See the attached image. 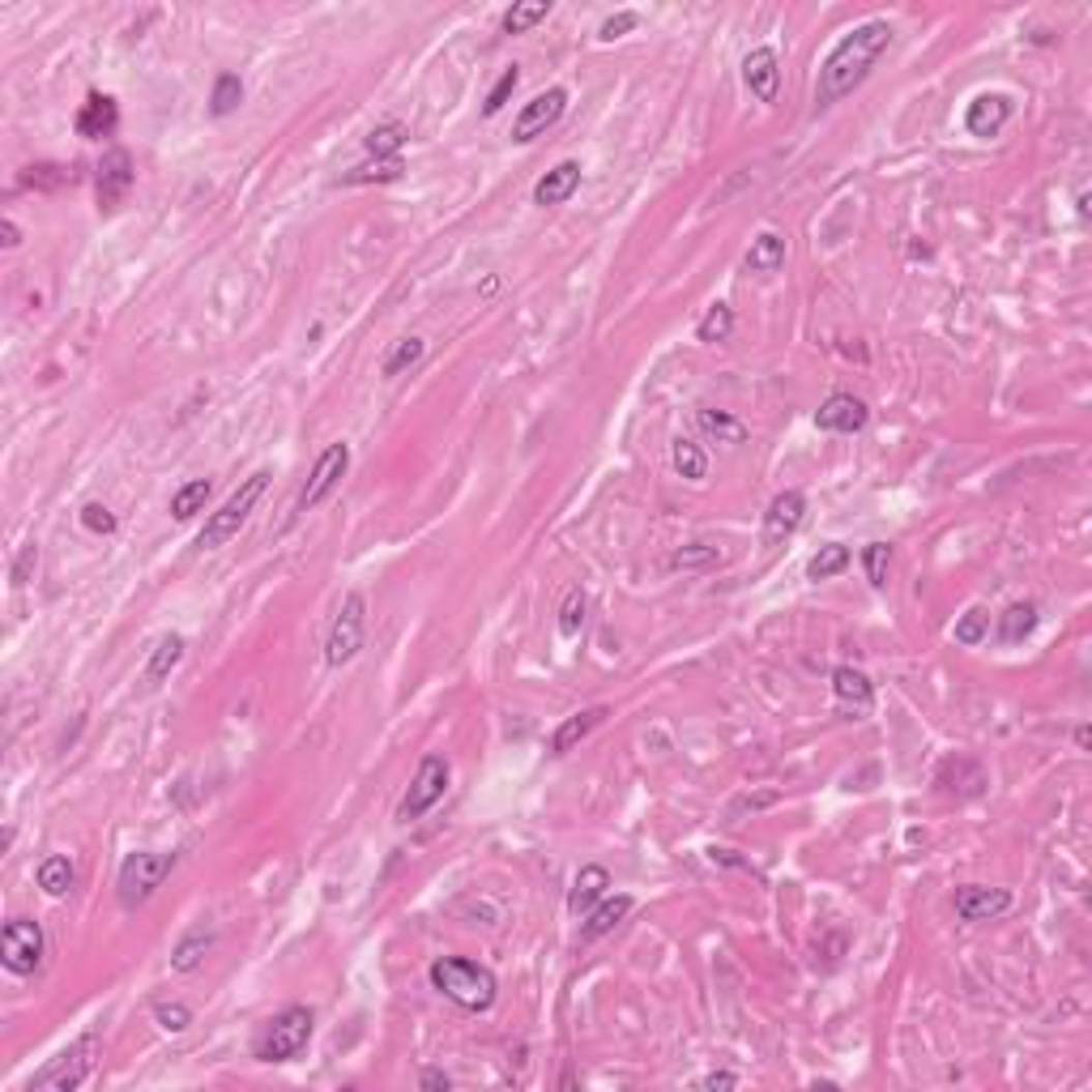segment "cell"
Returning <instances> with one entry per match:
<instances>
[{"mask_svg":"<svg viewBox=\"0 0 1092 1092\" xmlns=\"http://www.w3.org/2000/svg\"><path fill=\"white\" fill-rule=\"evenodd\" d=\"M607 888H611V875H607V866H585V870L577 875V884H572V896H568L572 913H589L597 901L607 896Z\"/></svg>","mask_w":1092,"mask_h":1092,"instance_id":"obj_25","label":"cell"},{"mask_svg":"<svg viewBox=\"0 0 1092 1092\" xmlns=\"http://www.w3.org/2000/svg\"><path fill=\"white\" fill-rule=\"evenodd\" d=\"M132 158H128V150H112V154H102V163H98V201H102V209H116L120 201H124V193L132 188Z\"/></svg>","mask_w":1092,"mask_h":1092,"instance_id":"obj_17","label":"cell"},{"mask_svg":"<svg viewBox=\"0 0 1092 1092\" xmlns=\"http://www.w3.org/2000/svg\"><path fill=\"white\" fill-rule=\"evenodd\" d=\"M422 1088H444V1092H448V1088H452V1080H448L444 1071H427V1075H422Z\"/></svg>","mask_w":1092,"mask_h":1092,"instance_id":"obj_51","label":"cell"},{"mask_svg":"<svg viewBox=\"0 0 1092 1092\" xmlns=\"http://www.w3.org/2000/svg\"><path fill=\"white\" fill-rule=\"evenodd\" d=\"M551 13V0H521V5H512L504 13V34H525V30H534L542 18Z\"/></svg>","mask_w":1092,"mask_h":1092,"instance_id":"obj_34","label":"cell"},{"mask_svg":"<svg viewBox=\"0 0 1092 1092\" xmlns=\"http://www.w3.org/2000/svg\"><path fill=\"white\" fill-rule=\"evenodd\" d=\"M82 525L90 534H116V517H112V508H102V504H86L82 508Z\"/></svg>","mask_w":1092,"mask_h":1092,"instance_id":"obj_46","label":"cell"},{"mask_svg":"<svg viewBox=\"0 0 1092 1092\" xmlns=\"http://www.w3.org/2000/svg\"><path fill=\"white\" fill-rule=\"evenodd\" d=\"M671 462H675V474L687 478V482H700L704 474H709V456H704V448L691 444V440H675Z\"/></svg>","mask_w":1092,"mask_h":1092,"instance_id":"obj_32","label":"cell"},{"mask_svg":"<svg viewBox=\"0 0 1092 1092\" xmlns=\"http://www.w3.org/2000/svg\"><path fill=\"white\" fill-rule=\"evenodd\" d=\"M265 486H269V470H257V474H248L239 482V491H231V500L205 521V530H201V538H197V547H205V551H218V547H227L235 534H239V525L253 517V508L261 504V496H265Z\"/></svg>","mask_w":1092,"mask_h":1092,"instance_id":"obj_3","label":"cell"},{"mask_svg":"<svg viewBox=\"0 0 1092 1092\" xmlns=\"http://www.w3.org/2000/svg\"><path fill=\"white\" fill-rule=\"evenodd\" d=\"M444 790H448V760L444 756H422L414 781H410V790H406V798L397 806V824L422 820L444 798Z\"/></svg>","mask_w":1092,"mask_h":1092,"instance_id":"obj_8","label":"cell"},{"mask_svg":"<svg viewBox=\"0 0 1092 1092\" xmlns=\"http://www.w3.org/2000/svg\"><path fill=\"white\" fill-rule=\"evenodd\" d=\"M171 866H175V854H150V850L128 854V858L120 862V879H116L120 905H124V909L146 905V901L163 888V879L171 875Z\"/></svg>","mask_w":1092,"mask_h":1092,"instance_id":"obj_6","label":"cell"},{"mask_svg":"<svg viewBox=\"0 0 1092 1092\" xmlns=\"http://www.w3.org/2000/svg\"><path fill=\"white\" fill-rule=\"evenodd\" d=\"M845 568H850V547H840V542H828L811 555V563H806V577L811 581H832L840 577Z\"/></svg>","mask_w":1092,"mask_h":1092,"instance_id":"obj_31","label":"cell"},{"mask_svg":"<svg viewBox=\"0 0 1092 1092\" xmlns=\"http://www.w3.org/2000/svg\"><path fill=\"white\" fill-rule=\"evenodd\" d=\"M243 102V82L235 78V73H223L218 82H214V98H209V112L214 116H231L235 108Z\"/></svg>","mask_w":1092,"mask_h":1092,"instance_id":"obj_38","label":"cell"},{"mask_svg":"<svg viewBox=\"0 0 1092 1092\" xmlns=\"http://www.w3.org/2000/svg\"><path fill=\"white\" fill-rule=\"evenodd\" d=\"M631 913V896H607V901H597L589 913H585V926H581V939L593 943V939H602L611 935L623 918Z\"/></svg>","mask_w":1092,"mask_h":1092,"instance_id":"obj_21","label":"cell"},{"mask_svg":"<svg viewBox=\"0 0 1092 1092\" xmlns=\"http://www.w3.org/2000/svg\"><path fill=\"white\" fill-rule=\"evenodd\" d=\"M116 124H120V108H116V98L94 90V94L82 102V112H78V132H82V137H90V141H98V137H112V132H116Z\"/></svg>","mask_w":1092,"mask_h":1092,"instance_id":"obj_19","label":"cell"},{"mask_svg":"<svg viewBox=\"0 0 1092 1092\" xmlns=\"http://www.w3.org/2000/svg\"><path fill=\"white\" fill-rule=\"evenodd\" d=\"M154 1020H158V1025H163L167 1033H184V1029L193 1025V1011H188L184 1003H158V1007H154Z\"/></svg>","mask_w":1092,"mask_h":1092,"instance_id":"obj_45","label":"cell"},{"mask_svg":"<svg viewBox=\"0 0 1092 1092\" xmlns=\"http://www.w3.org/2000/svg\"><path fill=\"white\" fill-rule=\"evenodd\" d=\"M892 48V26L888 22H862L854 26L845 39L828 52V60L820 64V86H816V108H832L845 94H854L866 73L875 68V60Z\"/></svg>","mask_w":1092,"mask_h":1092,"instance_id":"obj_1","label":"cell"},{"mask_svg":"<svg viewBox=\"0 0 1092 1092\" xmlns=\"http://www.w3.org/2000/svg\"><path fill=\"white\" fill-rule=\"evenodd\" d=\"M866 406L854 397V393H832L820 410H816V427L820 432H832V436H854L866 427Z\"/></svg>","mask_w":1092,"mask_h":1092,"instance_id":"obj_14","label":"cell"},{"mask_svg":"<svg viewBox=\"0 0 1092 1092\" xmlns=\"http://www.w3.org/2000/svg\"><path fill=\"white\" fill-rule=\"evenodd\" d=\"M0 961L13 977H30L43 965V926L30 918H13L0 931Z\"/></svg>","mask_w":1092,"mask_h":1092,"instance_id":"obj_9","label":"cell"},{"mask_svg":"<svg viewBox=\"0 0 1092 1092\" xmlns=\"http://www.w3.org/2000/svg\"><path fill=\"white\" fill-rule=\"evenodd\" d=\"M1011 909V892L1007 888H961L956 892V918L961 922H995Z\"/></svg>","mask_w":1092,"mask_h":1092,"instance_id":"obj_15","label":"cell"},{"mask_svg":"<svg viewBox=\"0 0 1092 1092\" xmlns=\"http://www.w3.org/2000/svg\"><path fill=\"white\" fill-rule=\"evenodd\" d=\"M406 141H410V128H406L402 120H384V124H376V128L363 137V146H367L372 158H402L397 150L406 146Z\"/></svg>","mask_w":1092,"mask_h":1092,"instance_id":"obj_27","label":"cell"},{"mask_svg":"<svg viewBox=\"0 0 1092 1092\" xmlns=\"http://www.w3.org/2000/svg\"><path fill=\"white\" fill-rule=\"evenodd\" d=\"M802 517H806V496L802 491H781L764 512V547H777V542L794 538L802 530Z\"/></svg>","mask_w":1092,"mask_h":1092,"instance_id":"obj_12","label":"cell"},{"mask_svg":"<svg viewBox=\"0 0 1092 1092\" xmlns=\"http://www.w3.org/2000/svg\"><path fill=\"white\" fill-rule=\"evenodd\" d=\"M721 563V551L717 547H704V542H691V547H679L671 555V568H683V572H696V568H717Z\"/></svg>","mask_w":1092,"mask_h":1092,"instance_id":"obj_37","label":"cell"},{"mask_svg":"<svg viewBox=\"0 0 1092 1092\" xmlns=\"http://www.w3.org/2000/svg\"><path fill=\"white\" fill-rule=\"evenodd\" d=\"M832 691H836V700L845 704V709H858V713H866L875 704L870 679L862 671H854V666H836V671H832Z\"/></svg>","mask_w":1092,"mask_h":1092,"instance_id":"obj_23","label":"cell"},{"mask_svg":"<svg viewBox=\"0 0 1092 1092\" xmlns=\"http://www.w3.org/2000/svg\"><path fill=\"white\" fill-rule=\"evenodd\" d=\"M696 418H700V427L709 432L713 440H721V444H743V436H747L743 422L730 418V414H721V410H700Z\"/></svg>","mask_w":1092,"mask_h":1092,"instance_id":"obj_35","label":"cell"},{"mask_svg":"<svg viewBox=\"0 0 1092 1092\" xmlns=\"http://www.w3.org/2000/svg\"><path fill=\"white\" fill-rule=\"evenodd\" d=\"M1033 627H1037V607L1033 602H1011L999 615V641L1003 645H1020V641L1033 637Z\"/></svg>","mask_w":1092,"mask_h":1092,"instance_id":"obj_26","label":"cell"},{"mask_svg":"<svg viewBox=\"0 0 1092 1092\" xmlns=\"http://www.w3.org/2000/svg\"><path fill=\"white\" fill-rule=\"evenodd\" d=\"M307 1041H312V1011L287 1007L282 1015H273L265 1025V1033L257 1037V1059L261 1063H291L295 1054H303Z\"/></svg>","mask_w":1092,"mask_h":1092,"instance_id":"obj_5","label":"cell"},{"mask_svg":"<svg viewBox=\"0 0 1092 1092\" xmlns=\"http://www.w3.org/2000/svg\"><path fill=\"white\" fill-rule=\"evenodd\" d=\"M585 611H589L585 593H581V589H572L568 597H563V607H559V637H577V631H581V623H585Z\"/></svg>","mask_w":1092,"mask_h":1092,"instance_id":"obj_41","label":"cell"},{"mask_svg":"<svg viewBox=\"0 0 1092 1092\" xmlns=\"http://www.w3.org/2000/svg\"><path fill=\"white\" fill-rule=\"evenodd\" d=\"M637 26H641V18H637V13H615V18H607V22H602V30H597V34H602V39H619V34L637 30Z\"/></svg>","mask_w":1092,"mask_h":1092,"instance_id":"obj_48","label":"cell"},{"mask_svg":"<svg viewBox=\"0 0 1092 1092\" xmlns=\"http://www.w3.org/2000/svg\"><path fill=\"white\" fill-rule=\"evenodd\" d=\"M700 1088H738V1075H730V1071H713V1075H704V1080H700Z\"/></svg>","mask_w":1092,"mask_h":1092,"instance_id":"obj_49","label":"cell"},{"mask_svg":"<svg viewBox=\"0 0 1092 1092\" xmlns=\"http://www.w3.org/2000/svg\"><path fill=\"white\" fill-rule=\"evenodd\" d=\"M1011 112H1015L1011 94H977V98L969 102V112H965V128H969L973 137H981V141H991V137H999V132L1007 128Z\"/></svg>","mask_w":1092,"mask_h":1092,"instance_id":"obj_13","label":"cell"},{"mask_svg":"<svg viewBox=\"0 0 1092 1092\" xmlns=\"http://www.w3.org/2000/svg\"><path fill=\"white\" fill-rule=\"evenodd\" d=\"M363 631H367V602L363 593H346L342 597V611L329 627V641H325V661L329 666H346L355 661L359 649H363Z\"/></svg>","mask_w":1092,"mask_h":1092,"instance_id":"obj_7","label":"cell"},{"mask_svg":"<svg viewBox=\"0 0 1092 1092\" xmlns=\"http://www.w3.org/2000/svg\"><path fill=\"white\" fill-rule=\"evenodd\" d=\"M0 243H5V248H18V243H22V231H18V223H13V218H5V223H0Z\"/></svg>","mask_w":1092,"mask_h":1092,"instance_id":"obj_50","label":"cell"},{"mask_svg":"<svg viewBox=\"0 0 1092 1092\" xmlns=\"http://www.w3.org/2000/svg\"><path fill=\"white\" fill-rule=\"evenodd\" d=\"M517 82H521V73H517V68H504V73H500V82L491 86V94H486V102H482V112H486V116H496V112L504 108V102H508V94L517 90Z\"/></svg>","mask_w":1092,"mask_h":1092,"instance_id":"obj_44","label":"cell"},{"mask_svg":"<svg viewBox=\"0 0 1092 1092\" xmlns=\"http://www.w3.org/2000/svg\"><path fill=\"white\" fill-rule=\"evenodd\" d=\"M422 355H427V342H422V337H406V342H397V346H393V355L384 359V376H402V372L414 367Z\"/></svg>","mask_w":1092,"mask_h":1092,"instance_id":"obj_39","label":"cell"},{"mask_svg":"<svg viewBox=\"0 0 1092 1092\" xmlns=\"http://www.w3.org/2000/svg\"><path fill=\"white\" fill-rule=\"evenodd\" d=\"M346 470H350V448L346 444H329L321 456H316V466H312V478H307L303 496H299V512H312L316 504H325L337 491V482L346 478Z\"/></svg>","mask_w":1092,"mask_h":1092,"instance_id":"obj_10","label":"cell"},{"mask_svg":"<svg viewBox=\"0 0 1092 1092\" xmlns=\"http://www.w3.org/2000/svg\"><path fill=\"white\" fill-rule=\"evenodd\" d=\"M432 985L448 999L456 1003L462 1011H491L496 1007V995H500V981L496 973H491L486 965L478 961H466V956H440L432 965Z\"/></svg>","mask_w":1092,"mask_h":1092,"instance_id":"obj_2","label":"cell"},{"mask_svg":"<svg viewBox=\"0 0 1092 1092\" xmlns=\"http://www.w3.org/2000/svg\"><path fill=\"white\" fill-rule=\"evenodd\" d=\"M34 879H39V888H43L48 896H64L68 888H73L78 870H73V862H68L64 854H52V858H43V862H39V870H34Z\"/></svg>","mask_w":1092,"mask_h":1092,"instance_id":"obj_28","label":"cell"},{"mask_svg":"<svg viewBox=\"0 0 1092 1092\" xmlns=\"http://www.w3.org/2000/svg\"><path fill=\"white\" fill-rule=\"evenodd\" d=\"M98 1067V1033H82L68 1050H60L56 1059L43 1067V1071H34L30 1075V1092L34 1088H52V1092H73L82 1088Z\"/></svg>","mask_w":1092,"mask_h":1092,"instance_id":"obj_4","label":"cell"},{"mask_svg":"<svg viewBox=\"0 0 1092 1092\" xmlns=\"http://www.w3.org/2000/svg\"><path fill=\"white\" fill-rule=\"evenodd\" d=\"M68 180V171L56 167V163H39V167H26L22 175V188H60Z\"/></svg>","mask_w":1092,"mask_h":1092,"instance_id":"obj_43","label":"cell"},{"mask_svg":"<svg viewBox=\"0 0 1092 1092\" xmlns=\"http://www.w3.org/2000/svg\"><path fill=\"white\" fill-rule=\"evenodd\" d=\"M743 82H747V90H751L760 102H777V90H781L777 52H772V48H756V52H747V60H743Z\"/></svg>","mask_w":1092,"mask_h":1092,"instance_id":"obj_16","label":"cell"},{"mask_svg":"<svg viewBox=\"0 0 1092 1092\" xmlns=\"http://www.w3.org/2000/svg\"><path fill=\"white\" fill-rule=\"evenodd\" d=\"M730 329H734V312H730L726 303H713L709 312L700 316L696 337H700V342H726V337H730Z\"/></svg>","mask_w":1092,"mask_h":1092,"instance_id":"obj_36","label":"cell"},{"mask_svg":"<svg viewBox=\"0 0 1092 1092\" xmlns=\"http://www.w3.org/2000/svg\"><path fill=\"white\" fill-rule=\"evenodd\" d=\"M888 559H892V547H888V542H870V547L862 551L866 581H870L875 589H884V585H888Z\"/></svg>","mask_w":1092,"mask_h":1092,"instance_id":"obj_42","label":"cell"},{"mask_svg":"<svg viewBox=\"0 0 1092 1092\" xmlns=\"http://www.w3.org/2000/svg\"><path fill=\"white\" fill-rule=\"evenodd\" d=\"M406 171V163L402 158H376V163H363V167H350L346 175H342V184H389V180H397V175Z\"/></svg>","mask_w":1092,"mask_h":1092,"instance_id":"obj_30","label":"cell"},{"mask_svg":"<svg viewBox=\"0 0 1092 1092\" xmlns=\"http://www.w3.org/2000/svg\"><path fill=\"white\" fill-rule=\"evenodd\" d=\"M607 721V709L597 704V709H585V713H572L568 721H563L555 734H551V756H568L577 743H585V738Z\"/></svg>","mask_w":1092,"mask_h":1092,"instance_id":"obj_20","label":"cell"},{"mask_svg":"<svg viewBox=\"0 0 1092 1092\" xmlns=\"http://www.w3.org/2000/svg\"><path fill=\"white\" fill-rule=\"evenodd\" d=\"M563 108H568V90H563V86L542 90L538 98L525 102L521 116L512 120V141H534V137H542L563 116Z\"/></svg>","mask_w":1092,"mask_h":1092,"instance_id":"obj_11","label":"cell"},{"mask_svg":"<svg viewBox=\"0 0 1092 1092\" xmlns=\"http://www.w3.org/2000/svg\"><path fill=\"white\" fill-rule=\"evenodd\" d=\"M180 661H184V637H175V631H171V637H163V641L154 645V653H150V661H146V679H150V683H163Z\"/></svg>","mask_w":1092,"mask_h":1092,"instance_id":"obj_29","label":"cell"},{"mask_svg":"<svg viewBox=\"0 0 1092 1092\" xmlns=\"http://www.w3.org/2000/svg\"><path fill=\"white\" fill-rule=\"evenodd\" d=\"M34 568H39V547H34V542H26V547L18 551V563H13V585H18V589H22V585H30Z\"/></svg>","mask_w":1092,"mask_h":1092,"instance_id":"obj_47","label":"cell"},{"mask_svg":"<svg viewBox=\"0 0 1092 1092\" xmlns=\"http://www.w3.org/2000/svg\"><path fill=\"white\" fill-rule=\"evenodd\" d=\"M209 947H214V935H209L205 926H193L180 943L171 947V969H175V973H193V969H201V961L209 956Z\"/></svg>","mask_w":1092,"mask_h":1092,"instance_id":"obj_24","label":"cell"},{"mask_svg":"<svg viewBox=\"0 0 1092 1092\" xmlns=\"http://www.w3.org/2000/svg\"><path fill=\"white\" fill-rule=\"evenodd\" d=\"M743 265H747V273H756V277L777 273V269L786 265V239H781L777 231H760V235L751 239V248H747Z\"/></svg>","mask_w":1092,"mask_h":1092,"instance_id":"obj_22","label":"cell"},{"mask_svg":"<svg viewBox=\"0 0 1092 1092\" xmlns=\"http://www.w3.org/2000/svg\"><path fill=\"white\" fill-rule=\"evenodd\" d=\"M581 188V163H572V158H563L559 167H551L542 180L534 184V205H563L568 201L572 193Z\"/></svg>","mask_w":1092,"mask_h":1092,"instance_id":"obj_18","label":"cell"},{"mask_svg":"<svg viewBox=\"0 0 1092 1092\" xmlns=\"http://www.w3.org/2000/svg\"><path fill=\"white\" fill-rule=\"evenodd\" d=\"M205 500H209V478H193V482H184L171 496V517L175 521H188V517H197L205 508Z\"/></svg>","mask_w":1092,"mask_h":1092,"instance_id":"obj_33","label":"cell"},{"mask_svg":"<svg viewBox=\"0 0 1092 1092\" xmlns=\"http://www.w3.org/2000/svg\"><path fill=\"white\" fill-rule=\"evenodd\" d=\"M985 631H991V615H985L981 607H973V611H965V619L952 627V637H956V645H981V641H985Z\"/></svg>","mask_w":1092,"mask_h":1092,"instance_id":"obj_40","label":"cell"}]
</instances>
